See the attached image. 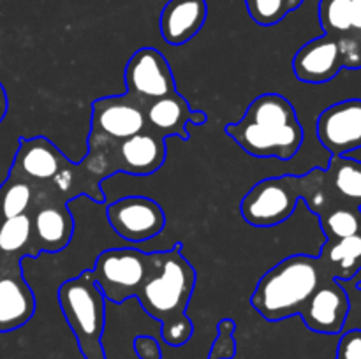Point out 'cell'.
<instances>
[{
    "instance_id": "obj_25",
    "label": "cell",
    "mask_w": 361,
    "mask_h": 359,
    "mask_svg": "<svg viewBox=\"0 0 361 359\" xmlns=\"http://www.w3.org/2000/svg\"><path fill=\"white\" fill-rule=\"evenodd\" d=\"M319 21L326 35H345L351 28V0H319Z\"/></svg>"
},
{
    "instance_id": "obj_10",
    "label": "cell",
    "mask_w": 361,
    "mask_h": 359,
    "mask_svg": "<svg viewBox=\"0 0 361 359\" xmlns=\"http://www.w3.org/2000/svg\"><path fill=\"white\" fill-rule=\"evenodd\" d=\"M90 108L88 136L106 141H122L147 129L145 108L129 94L95 99Z\"/></svg>"
},
{
    "instance_id": "obj_18",
    "label": "cell",
    "mask_w": 361,
    "mask_h": 359,
    "mask_svg": "<svg viewBox=\"0 0 361 359\" xmlns=\"http://www.w3.org/2000/svg\"><path fill=\"white\" fill-rule=\"evenodd\" d=\"M207 16V0H168L159 20L162 39L171 46L187 44L200 34Z\"/></svg>"
},
{
    "instance_id": "obj_17",
    "label": "cell",
    "mask_w": 361,
    "mask_h": 359,
    "mask_svg": "<svg viewBox=\"0 0 361 359\" xmlns=\"http://www.w3.org/2000/svg\"><path fill=\"white\" fill-rule=\"evenodd\" d=\"M35 313V296L21 267H0V333L20 329Z\"/></svg>"
},
{
    "instance_id": "obj_30",
    "label": "cell",
    "mask_w": 361,
    "mask_h": 359,
    "mask_svg": "<svg viewBox=\"0 0 361 359\" xmlns=\"http://www.w3.org/2000/svg\"><path fill=\"white\" fill-rule=\"evenodd\" d=\"M7 109H9V99H7V92L4 88V84L0 83V123L6 118Z\"/></svg>"
},
{
    "instance_id": "obj_31",
    "label": "cell",
    "mask_w": 361,
    "mask_h": 359,
    "mask_svg": "<svg viewBox=\"0 0 361 359\" xmlns=\"http://www.w3.org/2000/svg\"><path fill=\"white\" fill-rule=\"evenodd\" d=\"M208 122V116L207 113L201 111V109H192V115H190V122L189 123H194V125H204V123Z\"/></svg>"
},
{
    "instance_id": "obj_11",
    "label": "cell",
    "mask_w": 361,
    "mask_h": 359,
    "mask_svg": "<svg viewBox=\"0 0 361 359\" xmlns=\"http://www.w3.org/2000/svg\"><path fill=\"white\" fill-rule=\"evenodd\" d=\"M316 134L331 157H345L361 148V99H348L324 109Z\"/></svg>"
},
{
    "instance_id": "obj_20",
    "label": "cell",
    "mask_w": 361,
    "mask_h": 359,
    "mask_svg": "<svg viewBox=\"0 0 361 359\" xmlns=\"http://www.w3.org/2000/svg\"><path fill=\"white\" fill-rule=\"evenodd\" d=\"M324 182L330 194V210L337 206L361 208L360 160L349 157H331L330 164L324 169Z\"/></svg>"
},
{
    "instance_id": "obj_4",
    "label": "cell",
    "mask_w": 361,
    "mask_h": 359,
    "mask_svg": "<svg viewBox=\"0 0 361 359\" xmlns=\"http://www.w3.org/2000/svg\"><path fill=\"white\" fill-rule=\"evenodd\" d=\"M59 303L83 358L106 359L102 347L106 298L95 284L92 270L63 282L59 287Z\"/></svg>"
},
{
    "instance_id": "obj_13",
    "label": "cell",
    "mask_w": 361,
    "mask_h": 359,
    "mask_svg": "<svg viewBox=\"0 0 361 359\" xmlns=\"http://www.w3.org/2000/svg\"><path fill=\"white\" fill-rule=\"evenodd\" d=\"M28 215L39 253H59L67 248L74 234V218L67 203L39 192Z\"/></svg>"
},
{
    "instance_id": "obj_3",
    "label": "cell",
    "mask_w": 361,
    "mask_h": 359,
    "mask_svg": "<svg viewBox=\"0 0 361 359\" xmlns=\"http://www.w3.org/2000/svg\"><path fill=\"white\" fill-rule=\"evenodd\" d=\"M328 275L319 256H289L259 278L250 303L268 322L300 315Z\"/></svg>"
},
{
    "instance_id": "obj_22",
    "label": "cell",
    "mask_w": 361,
    "mask_h": 359,
    "mask_svg": "<svg viewBox=\"0 0 361 359\" xmlns=\"http://www.w3.org/2000/svg\"><path fill=\"white\" fill-rule=\"evenodd\" d=\"M319 259L335 280H353L361 270V234L331 241L326 239Z\"/></svg>"
},
{
    "instance_id": "obj_1",
    "label": "cell",
    "mask_w": 361,
    "mask_h": 359,
    "mask_svg": "<svg viewBox=\"0 0 361 359\" xmlns=\"http://www.w3.org/2000/svg\"><path fill=\"white\" fill-rule=\"evenodd\" d=\"M182 243L159 252L157 267L136 296L145 312L161 322L162 340L171 347H182L194 333L187 306L196 287V270L183 257Z\"/></svg>"
},
{
    "instance_id": "obj_21",
    "label": "cell",
    "mask_w": 361,
    "mask_h": 359,
    "mask_svg": "<svg viewBox=\"0 0 361 359\" xmlns=\"http://www.w3.org/2000/svg\"><path fill=\"white\" fill-rule=\"evenodd\" d=\"M32 234L30 215L0 220V267H21L25 257H39Z\"/></svg>"
},
{
    "instance_id": "obj_7",
    "label": "cell",
    "mask_w": 361,
    "mask_h": 359,
    "mask_svg": "<svg viewBox=\"0 0 361 359\" xmlns=\"http://www.w3.org/2000/svg\"><path fill=\"white\" fill-rule=\"evenodd\" d=\"M303 199V176H275L256 183L240 204L243 220L254 227L281 225Z\"/></svg>"
},
{
    "instance_id": "obj_27",
    "label": "cell",
    "mask_w": 361,
    "mask_h": 359,
    "mask_svg": "<svg viewBox=\"0 0 361 359\" xmlns=\"http://www.w3.org/2000/svg\"><path fill=\"white\" fill-rule=\"evenodd\" d=\"M235 331L236 322L233 319H222L217 324V338H215L214 345L208 359H233L236 354V341H235Z\"/></svg>"
},
{
    "instance_id": "obj_6",
    "label": "cell",
    "mask_w": 361,
    "mask_h": 359,
    "mask_svg": "<svg viewBox=\"0 0 361 359\" xmlns=\"http://www.w3.org/2000/svg\"><path fill=\"white\" fill-rule=\"evenodd\" d=\"M111 175H115V171L109 158L108 143L99 137L88 136V151L83 160L73 162L67 158L59 175L48 185L41 187L39 192L63 203H69L80 196L90 197L95 203H104L101 185L102 180Z\"/></svg>"
},
{
    "instance_id": "obj_8",
    "label": "cell",
    "mask_w": 361,
    "mask_h": 359,
    "mask_svg": "<svg viewBox=\"0 0 361 359\" xmlns=\"http://www.w3.org/2000/svg\"><path fill=\"white\" fill-rule=\"evenodd\" d=\"M126 94L143 108L176 92L171 65L157 48L150 46L140 48L129 58L126 67Z\"/></svg>"
},
{
    "instance_id": "obj_9",
    "label": "cell",
    "mask_w": 361,
    "mask_h": 359,
    "mask_svg": "<svg viewBox=\"0 0 361 359\" xmlns=\"http://www.w3.org/2000/svg\"><path fill=\"white\" fill-rule=\"evenodd\" d=\"M106 218L120 238L143 243L161 234L166 215L157 201L145 196H127L106 208Z\"/></svg>"
},
{
    "instance_id": "obj_14",
    "label": "cell",
    "mask_w": 361,
    "mask_h": 359,
    "mask_svg": "<svg viewBox=\"0 0 361 359\" xmlns=\"http://www.w3.org/2000/svg\"><path fill=\"white\" fill-rule=\"evenodd\" d=\"M349 310H351V301L345 289L342 287V282L328 275L317 285L300 315L305 326L314 333L338 334L345 326Z\"/></svg>"
},
{
    "instance_id": "obj_32",
    "label": "cell",
    "mask_w": 361,
    "mask_h": 359,
    "mask_svg": "<svg viewBox=\"0 0 361 359\" xmlns=\"http://www.w3.org/2000/svg\"><path fill=\"white\" fill-rule=\"evenodd\" d=\"M356 289H358V291H361V278H358V280H356Z\"/></svg>"
},
{
    "instance_id": "obj_5",
    "label": "cell",
    "mask_w": 361,
    "mask_h": 359,
    "mask_svg": "<svg viewBox=\"0 0 361 359\" xmlns=\"http://www.w3.org/2000/svg\"><path fill=\"white\" fill-rule=\"evenodd\" d=\"M159 252H143L134 246H118L101 252L92 275L106 301L120 305L136 298L157 267Z\"/></svg>"
},
{
    "instance_id": "obj_15",
    "label": "cell",
    "mask_w": 361,
    "mask_h": 359,
    "mask_svg": "<svg viewBox=\"0 0 361 359\" xmlns=\"http://www.w3.org/2000/svg\"><path fill=\"white\" fill-rule=\"evenodd\" d=\"M66 162V155L48 137H21L9 172L28 180L41 189L59 175Z\"/></svg>"
},
{
    "instance_id": "obj_16",
    "label": "cell",
    "mask_w": 361,
    "mask_h": 359,
    "mask_svg": "<svg viewBox=\"0 0 361 359\" xmlns=\"http://www.w3.org/2000/svg\"><path fill=\"white\" fill-rule=\"evenodd\" d=\"M342 69H344V56H342L341 44L337 39L326 34L303 44L293 58V73L302 83H328Z\"/></svg>"
},
{
    "instance_id": "obj_28",
    "label": "cell",
    "mask_w": 361,
    "mask_h": 359,
    "mask_svg": "<svg viewBox=\"0 0 361 359\" xmlns=\"http://www.w3.org/2000/svg\"><path fill=\"white\" fill-rule=\"evenodd\" d=\"M337 359H361V329H351L342 334Z\"/></svg>"
},
{
    "instance_id": "obj_23",
    "label": "cell",
    "mask_w": 361,
    "mask_h": 359,
    "mask_svg": "<svg viewBox=\"0 0 361 359\" xmlns=\"http://www.w3.org/2000/svg\"><path fill=\"white\" fill-rule=\"evenodd\" d=\"M37 196V185L9 172L0 185V220L30 213Z\"/></svg>"
},
{
    "instance_id": "obj_2",
    "label": "cell",
    "mask_w": 361,
    "mask_h": 359,
    "mask_svg": "<svg viewBox=\"0 0 361 359\" xmlns=\"http://www.w3.org/2000/svg\"><path fill=\"white\" fill-rule=\"evenodd\" d=\"M224 130L245 153L257 158L289 160L303 143V129L295 106L281 94L256 97L242 120L228 123Z\"/></svg>"
},
{
    "instance_id": "obj_12",
    "label": "cell",
    "mask_w": 361,
    "mask_h": 359,
    "mask_svg": "<svg viewBox=\"0 0 361 359\" xmlns=\"http://www.w3.org/2000/svg\"><path fill=\"white\" fill-rule=\"evenodd\" d=\"M94 137V136H92ZM106 141V139H104ZM113 171L136 176L154 175L162 168L168 155L166 139L145 129L122 141H106Z\"/></svg>"
},
{
    "instance_id": "obj_19",
    "label": "cell",
    "mask_w": 361,
    "mask_h": 359,
    "mask_svg": "<svg viewBox=\"0 0 361 359\" xmlns=\"http://www.w3.org/2000/svg\"><path fill=\"white\" fill-rule=\"evenodd\" d=\"M190 115H192V109L189 102L178 92H173L145 106L147 129L164 139L169 136H180L183 141H189L187 125L190 122Z\"/></svg>"
},
{
    "instance_id": "obj_24",
    "label": "cell",
    "mask_w": 361,
    "mask_h": 359,
    "mask_svg": "<svg viewBox=\"0 0 361 359\" xmlns=\"http://www.w3.org/2000/svg\"><path fill=\"white\" fill-rule=\"evenodd\" d=\"M326 239H342L361 234V208L337 206L319 217Z\"/></svg>"
},
{
    "instance_id": "obj_29",
    "label": "cell",
    "mask_w": 361,
    "mask_h": 359,
    "mask_svg": "<svg viewBox=\"0 0 361 359\" xmlns=\"http://www.w3.org/2000/svg\"><path fill=\"white\" fill-rule=\"evenodd\" d=\"M134 352L137 354L140 359H161V345L157 344V340L148 334H141V336H136L133 341Z\"/></svg>"
},
{
    "instance_id": "obj_26",
    "label": "cell",
    "mask_w": 361,
    "mask_h": 359,
    "mask_svg": "<svg viewBox=\"0 0 361 359\" xmlns=\"http://www.w3.org/2000/svg\"><path fill=\"white\" fill-rule=\"evenodd\" d=\"M250 18L261 27H271L284 20L293 7L289 0H245Z\"/></svg>"
}]
</instances>
